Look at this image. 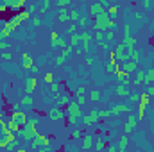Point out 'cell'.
<instances>
[{
	"label": "cell",
	"mask_w": 154,
	"mask_h": 152,
	"mask_svg": "<svg viewBox=\"0 0 154 152\" xmlns=\"http://www.w3.org/2000/svg\"><path fill=\"white\" fill-rule=\"evenodd\" d=\"M117 91H118V95H129V91H127V88H125V84H120Z\"/></svg>",
	"instance_id": "14"
},
{
	"label": "cell",
	"mask_w": 154,
	"mask_h": 152,
	"mask_svg": "<svg viewBox=\"0 0 154 152\" xmlns=\"http://www.w3.org/2000/svg\"><path fill=\"white\" fill-rule=\"evenodd\" d=\"M31 102H32L31 97H25V98H23V104H31Z\"/></svg>",
	"instance_id": "34"
},
{
	"label": "cell",
	"mask_w": 154,
	"mask_h": 152,
	"mask_svg": "<svg viewBox=\"0 0 154 152\" xmlns=\"http://www.w3.org/2000/svg\"><path fill=\"white\" fill-rule=\"evenodd\" d=\"M34 88H36V79H29V81H27V86H25V93L29 95Z\"/></svg>",
	"instance_id": "10"
},
{
	"label": "cell",
	"mask_w": 154,
	"mask_h": 152,
	"mask_svg": "<svg viewBox=\"0 0 154 152\" xmlns=\"http://www.w3.org/2000/svg\"><path fill=\"white\" fill-rule=\"evenodd\" d=\"M22 57H23V66H25V68H32V59H31V56H29V54H23Z\"/></svg>",
	"instance_id": "12"
},
{
	"label": "cell",
	"mask_w": 154,
	"mask_h": 152,
	"mask_svg": "<svg viewBox=\"0 0 154 152\" xmlns=\"http://www.w3.org/2000/svg\"><path fill=\"white\" fill-rule=\"evenodd\" d=\"M106 38H108V39H113V38H115V32H113V31H109L108 34H106Z\"/></svg>",
	"instance_id": "31"
},
{
	"label": "cell",
	"mask_w": 154,
	"mask_h": 152,
	"mask_svg": "<svg viewBox=\"0 0 154 152\" xmlns=\"http://www.w3.org/2000/svg\"><path fill=\"white\" fill-rule=\"evenodd\" d=\"M68 113H70L72 118H75V120H77V118L81 116V113H83V111H81V106H79L77 102H70V104H68Z\"/></svg>",
	"instance_id": "2"
},
{
	"label": "cell",
	"mask_w": 154,
	"mask_h": 152,
	"mask_svg": "<svg viewBox=\"0 0 154 152\" xmlns=\"http://www.w3.org/2000/svg\"><path fill=\"white\" fill-rule=\"evenodd\" d=\"M136 123H138V118L129 116V120H127V123H125V133H131V131L136 127Z\"/></svg>",
	"instance_id": "4"
},
{
	"label": "cell",
	"mask_w": 154,
	"mask_h": 152,
	"mask_svg": "<svg viewBox=\"0 0 154 152\" xmlns=\"http://www.w3.org/2000/svg\"><path fill=\"white\" fill-rule=\"evenodd\" d=\"M79 41H81V36H72V38H70V43H72V45H77Z\"/></svg>",
	"instance_id": "20"
},
{
	"label": "cell",
	"mask_w": 154,
	"mask_h": 152,
	"mask_svg": "<svg viewBox=\"0 0 154 152\" xmlns=\"http://www.w3.org/2000/svg\"><path fill=\"white\" fill-rule=\"evenodd\" d=\"M140 100H142V104H149V93H142V97H140Z\"/></svg>",
	"instance_id": "18"
},
{
	"label": "cell",
	"mask_w": 154,
	"mask_h": 152,
	"mask_svg": "<svg viewBox=\"0 0 154 152\" xmlns=\"http://www.w3.org/2000/svg\"><path fill=\"white\" fill-rule=\"evenodd\" d=\"M20 22H23V20H22V16H20V15H16V16H13L7 23H9V25H13V27H18Z\"/></svg>",
	"instance_id": "11"
},
{
	"label": "cell",
	"mask_w": 154,
	"mask_h": 152,
	"mask_svg": "<svg viewBox=\"0 0 154 152\" xmlns=\"http://www.w3.org/2000/svg\"><path fill=\"white\" fill-rule=\"evenodd\" d=\"M75 102H77V104H79V106H83V104H84V102H86V98H84V97H83V95H77V98H75Z\"/></svg>",
	"instance_id": "23"
},
{
	"label": "cell",
	"mask_w": 154,
	"mask_h": 152,
	"mask_svg": "<svg viewBox=\"0 0 154 152\" xmlns=\"http://www.w3.org/2000/svg\"><path fill=\"white\" fill-rule=\"evenodd\" d=\"M151 81H154V70H149V72L145 74V82H147V86H149Z\"/></svg>",
	"instance_id": "13"
},
{
	"label": "cell",
	"mask_w": 154,
	"mask_h": 152,
	"mask_svg": "<svg viewBox=\"0 0 154 152\" xmlns=\"http://www.w3.org/2000/svg\"><path fill=\"white\" fill-rule=\"evenodd\" d=\"M125 111H127V106L125 104H117V106H113V108H111V113H115V115L125 113Z\"/></svg>",
	"instance_id": "7"
},
{
	"label": "cell",
	"mask_w": 154,
	"mask_h": 152,
	"mask_svg": "<svg viewBox=\"0 0 154 152\" xmlns=\"http://www.w3.org/2000/svg\"><path fill=\"white\" fill-rule=\"evenodd\" d=\"M109 115H111V111H100V116H104V118L109 116Z\"/></svg>",
	"instance_id": "33"
},
{
	"label": "cell",
	"mask_w": 154,
	"mask_h": 152,
	"mask_svg": "<svg viewBox=\"0 0 154 152\" xmlns=\"http://www.w3.org/2000/svg\"><path fill=\"white\" fill-rule=\"evenodd\" d=\"M45 82H47V84H52V82H54V75H52L50 72H47V74H45Z\"/></svg>",
	"instance_id": "15"
},
{
	"label": "cell",
	"mask_w": 154,
	"mask_h": 152,
	"mask_svg": "<svg viewBox=\"0 0 154 152\" xmlns=\"http://www.w3.org/2000/svg\"><path fill=\"white\" fill-rule=\"evenodd\" d=\"M100 13H104L102 4H93L91 7H90V15H91V16H97V15H100Z\"/></svg>",
	"instance_id": "5"
},
{
	"label": "cell",
	"mask_w": 154,
	"mask_h": 152,
	"mask_svg": "<svg viewBox=\"0 0 154 152\" xmlns=\"http://www.w3.org/2000/svg\"><path fill=\"white\" fill-rule=\"evenodd\" d=\"M11 122H15L20 129L23 127L25 123H27V115L23 113V111H13V115H11Z\"/></svg>",
	"instance_id": "1"
},
{
	"label": "cell",
	"mask_w": 154,
	"mask_h": 152,
	"mask_svg": "<svg viewBox=\"0 0 154 152\" xmlns=\"http://www.w3.org/2000/svg\"><path fill=\"white\" fill-rule=\"evenodd\" d=\"M70 20H79V13L72 11V13H70Z\"/></svg>",
	"instance_id": "27"
},
{
	"label": "cell",
	"mask_w": 154,
	"mask_h": 152,
	"mask_svg": "<svg viewBox=\"0 0 154 152\" xmlns=\"http://www.w3.org/2000/svg\"><path fill=\"white\" fill-rule=\"evenodd\" d=\"M97 118H99V113H97V111H91V113L84 115V123L86 125H91V123L97 122Z\"/></svg>",
	"instance_id": "3"
},
{
	"label": "cell",
	"mask_w": 154,
	"mask_h": 152,
	"mask_svg": "<svg viewBox=\"0 0 154 152\" xmlns=\"http://www.w3.org/2000/svg\"><path fill=\"white\" fill-rule=\"evenodd\" d=\"M20 16H22V20H27V18H31V13L29 11H22V13H20Z\"/></svg>",
	"instance_id": "24"
},
{
	"label": "cell",
	"mask_w": 154,
	"mask_h": 152,
	"mask_svg": "<svg viewBox=\"0 0 154 152\" xmlns=\"http://www.w3.org/2000/svg\"><path fill=\"white\" fill-rule=\"evenodd\" d=\"M0 57H2V59H4V61H9V59H11L13 56L9 54V52H2V56H0Z\"/></svg>",
	"instance_id": "25"
},
{
	"label": "cell",
	"mask_w": 154,
	"mask_h": 152,
	"mask_svg": "<svg viewBox=\"0 0 154 152\" xmlns=\"http://www.w3.org/2000/svg\"><path fill=\"white\" fill-rule=\"evenodd\" d=\"M63 109H54V111H52V113H50V118H52V120H63Z\"/></svg>",
	"instance_id": "9"
},
{
	"label": "cell",
	"mask_w": 154,
	"mask_h": 152,
	"mask_svg": "<svg viewBox=\"0 0 154 152\" xmlns=\"http://www.w3.org/2000/svg\"><path fill=\"white\" fill-rule=\"evenodd\" d=\"M120 68H124L127 74H131V72H135L136 70V63L135 61H129V63H124V64H120Z\"/></svg>",
	"instance_id": "6"
},
{
	"label": "cell",
	"mask_w": 154,
	"mask_h": 152,
	"mask_svg": "<svg viewBox=\"0 0 154 152\" xmlns=\"http://www.w3.org/2000/svg\"><path fill=\"white\" fill-rule=\"evenodd\" d=\"M68 100H70V98H68V95H63V97H59V104H68Z\"/></svg>",
	"instance_id": "19"
},
{
	"label": "cell",
	"mask_w": 154,
	"mask_h": 152,
	"mask_svg": "<svg viewBox=\"0 0 154 152\" xmlns=\"http://www.w3.org/2000/svg\"><path fill=\"white\" fill-rule=\"evenodd\" d=\"M90 98H91V100H99V91H91Z\"/></svg>",
	"instance_id": "26"
},
{
	"label": "cell",
	"mask_w": 154,
	"mask_h": 152,
	"mask_svg": "<svg viewBox=\"0 0 154 152\" xmlns=\"http://www.w3.org/2000/svg\"><path fill=\"white\" fill-rule=\"evenodd\" d=\"M117 13H118V9L115 7V5H111V7L108 9V15H111V16H115V15H117Z\"/></svg>",
	"instance_id": "21"
},
{
	"label": "cell",
	"mask_w": 154,
	"mask_h": 152,
	"mask_svg": "<svg viewBox=\"0 0 154 152\" xmlns=\"http://www.w3.org/2000/svg\"><path fill=\"white\" fill-rule=\"evenodd\" d=\"M2 116H4V113H2V111H0V118H2Z\"/></svg>",
	"instance_id": "35"
},
{
	"label": "cell",
	"mask_w": 154,
	"mask_h": 152,
	"mask_svg": "<svg viewBox=\"0 0 154 152\" xmlns=\"http://www.w3.org/2000/svg\"><path fill=\"white\" fill-rule=\"evenodd\" d=\"M102 38H104V31H97L95 32V39H97V41H100Z\"/></svg>",
	"instance_id": "22"
},
{
	"label": "cell",
	"mask_w": 154,
	"mask_h": 152,
	"mask_svg": "<svg viewBox=\"0 0 154 152\" xmlns=\"http://www.w3.org/2000/svg\"><path fill=\"white\" fill-rule=\"evenodd\" d=\"M84 90H86L84 86H79V88H77V95H83V93H84Z\"/></svg>",
	"instance_id": "29"
},
{
	"label": "cell",
	"mask_w": 154,
	"mask_h": 152,
	"mask_svg": "<svg viewBox=\"0 0 154 152\" xmlns=\"http://www.w3.org/2000/svg\"><path fill=\"white\" fill-rule=\"evenodd\" d=\"M66 4H70V0H59V7H63Z\"/></svg>",
	"instance_id": "32"
},
{
	"label": "cell",
	"mask_w": 154,
	"mask_h": 152,
	"mask_svg": "<svg viewBox=\"0 0 154 152\" xmlns=\"http://www.w3.org/2000/svg\"><path fill=\"white\" fill-rule=\"evenodd\" d=\"M50 90L54 91V93H57V91H59V84H54V82H52V86H50Z\"/></svg>",
	"instance_id": "28"
},
{
	"label": "cell",
	"mask_w": 154,
	"mask_h": 152,
	"mask_svg": "<svg viewBox=\"0 0 154 152\" xmlns=\"http://www.w3.org/2000/svg\"><path fill=\"white\" fill-rule=\"evenodd\" d=\"M57 18H59V22H68V9H65V7H61L59 9V15H57Z\"/></svg>",
	"instance_id": "8"
},
{
	"label": "cell",
	"mask_w": 154,
	"mask_h": 152,
	"mask_svg": "<svg viewBox=\"0 0 154 152\" xmlns=\"http://www.w3.org/2000/svg\"><path fill=\"white\" fill-rule=\"evenodd\" d=\"M81 2H84V0H81Z\"/></svg>",
	"instance_id": "36"
},
{
	"label": "cell",
	"mask_w": 154,
	"mask_h": 152,
	"mask_svg": "<svg viewBox=\"0 0 154 152\" xmlns=\"http://www.w3.org/2000/svg\"><path fill=\"white\" fill-rule=\"evenodd\" d=\"M72 136H73V138H79V136H81V131H79V129H75V131L72 133Z\"/></svg>",
	"instance_id": "30"
},
{
	"label": "cell",
	"mask_w": 154,
	"mask_h": 152,
	"mask_svg": "<svg viewBox=\"0 0 154 152\" xmlns=\"http://www.w3.org/2000/svg\"><path fill=\"white\" fill-rule=\"evenodd\" d=\"M127 141H129V138H127V136H122V141H120V150H124V149H125Z\"/></svg>",
	"instance_id": "17"
},
{
	"label": "cell",
	"mask_w": 154,
	"mask_h": 152,
	"mask_svg": "<svg viewBox=\"0 0 154 152\" xmlns=\"http://www.w3.org/2000/svg\"><path fill=\"white\" fill-rule=\"evenodd\" d=\"M90 147H91V136H86L84 143H83V149H90Z\"/></svg>",
	"instance_id": "16"
}]
</instances>
